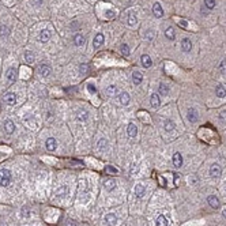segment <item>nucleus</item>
Returning a JSON list of instances; mask_svg holds the SVG:
<instances>
[{"label": "nucleus", "mask_w": 226, "mask_h": 226, "mask_svg": "<svg viewBox=\"0 0 226 226\" xmlns=\"http://www.w3.org/2000/svg\"><path fill=\"white\" fill-rule=\"evenodd\" d=\"M168 93H169V87L166 86V84L161 83L160 84V94L161 95H168Z\"/></svg>", "instance_id": "obj_29"}, {"label": "nucleus", "mask_w": 226, "mask_h": 226, "mask_svg": "<svg viewBox=\"0 0 226 226\" xmlns=\"http://www.w3.org/2000/svg\"><path fill=\"white\" fill-rule=\"evenodd\" d=\"M106 16H108V18H112V16H114V13H113V11H110V10H108L106 11Z\"/></svg>", "instance_id": "obj_41"}, {"label": "nucleus", "mask_w": 226, "mask_h": 226, "mask_svg": "<svg viewBox=\"0 0 226 226\" xmlns=\"http://www.w3.org/2000/svg\"><path fill=\"white\" fill-rule=\"evenodd\" d=\"M7 33H8L7 27H4V26H3V27L0 29V36H3V34H7Z\"/></svg>", "instance_id": "obj_40"}, {"label": "nucleus", "mask_w": 226, "mask_h": 226, "mask_svg": "<svg viewBox=\"0 0 226 226\" xmlns=\"http://www.w3.org/2000/svg\"><path fill=\"white\" fill-rule=\"evenodd\" d=\"M188 120H189V123H196L199 120V114L198 112H196V109H193V108H191V109L188 110Z\"/></svg>", "instance_id": "obj_7"}, {"label": "nucleus", "mask_w": 226, "mask_h": 226, "mask_svg": "<svg viewBox=\"0 0 226 226\" xmlns=\"http://www.w3.org/2000/svg\"><path fill=\"white\" fill-rule=\"evenodd\" d=\"M204 4H206L207 8H214L215 7V0H204Z\"/></svg>", "instance_id": "obj_34"}, {"label": "nucleus", "mask_w": 226, "mask_h": 226, "mask_svg": "<svg viewBox=\"0 0 226 226\" xmlns=\"http://www.w3.org/2000/svg\"><path fill=\"white\" fill-rule=\"evenodd\" d=\"M152 14H154L157 18H161V16L163 15V10H162L160 3H155V4L152 5Z\"/></svg>", "instance_id": "obj_8"}, {"label": "nucleus", "mask_w": 226, "mask_h": 226, "mask_svg": "<svg viewBox=\"0 0 226 226\" xmlns=\"http://www.w3.org/2000/svg\"><path fill=\"white\" fill-rule=\"evenodd\" d=\"M38 74L41 76H48L51 74V67L46 66V64H40L38 66Z\"/></svg>", "instance_id": "obj_4"}, {"label": "nucleus", "mask_w": 226, "mask_h": 226, "mask_svg": "<svg viewBox=\"0 0 226 226\" xmlns=\"http://www.w3.org/2000/svg\"><path fill=\"white\" fill-rule=\"evenodd\" d=\"M142 81H143L142 74H140L139 71H134V74H132V82H134L135 84H139Z\"/></svg>", "instance_id": "obj_19"}, {"label": "nucleus", "mask_w": 226, "mask_h": 226, "mask_svg": "<svg viewBox=\"0 0 226 226\" xmlns=\"http://www.w3.org/2000/svg\"><path fill=\"white\" fill-rule=\"evenodd\" d=\"M145 193H146V188L142 185V184L135 185V195H136V198H143Z\"/></svg>", "instance_id": "obj_9"}, {"label": "nucleus", "mask_w": 226, "mask_h": 226, "mask_svg": "<svg viewBox=\"0 0 226 226\" xmlns=\"http://www.w3.org/2000/svg\"><path fill=\"white\" fill-rule=\"evenodd\" d=\"M46 149H48L49 151H55L56 150V140L53 139V138H48V139H46Z\"/></svg>", "instance_id": "obj_16"}, {"label": "nucleus", "mask_w": 226, "mask_h": 226, "mask_svg": "<svg viewBox=\"0 0 226 226\" xmlns=\"http://www.w3.org/2000/svg\"><path fill=\"white\" fill-rule=\"evenodd\" d=\"M127 23L130 26H135L138 23V18L135 14H128V18H127Z\"/></svg>", "instance_id": "obj_26"}, {"label": "nucleus", "mask_w": 226, "mask_h": 226, "mask_svg": "<svg viewBox=\"0 0 226 226\" xmlns=\"http://www.w3.org/2000/svg\"><path fill=\"white\" fill-rule=\"evenodd\" d=\"M87 90H89L90 94H95V86L94 84H89V86H87Z\"/></svg>", "instance_id": "obj_38"}, {"label": "nucleus", "mask_w": 226, "mask_h": 226, "mask_svg": "<svg viewBox=\"0 0 226 226\" xmlns=\"http://www.w3.org/2000/svg\"><path fill=\"white\" fill-rule=\"evenodd\" d=\"M74 42L76 46H82L84 44V37L81 36V34H76V36L74 37Z\"/></svg>", "instance_id": "obj_27"}, {"label": "nucleus", "mask_w": 226, "mask_h": 226, "mask_svg": "<svg viewBox=\"0 0 226 226\" xmlns=\"http://www.w3.org/2000/svg\"><path fill=\"white\" fill-rule=\"evenodd\" d=\"M25 59H26V61H27V63H33L36 57H34V53H33V52L26 51V52H25Z\"/></svg>", "instance_id": "obj_28"}, {"label": "nucleus", "mask_w": 226, "mask_h": 226, "mask_svg": "<svg viewBox=\"0 0 226 226\" xmlns=\"http://www.w3.org/2000/svg\"><path fill=\"white\" fill-rule=\"evenodd\" d=\"M117 99H119V102L121 105H128V104H130V94H128L127 91H123V93H120V94H119Z\"/></svg>", "instance_id": "obj_3"}, {"label": "nucleus", "mask_w": 226, "mask_h": 226, "mask_svg": "<svg viewBox=\"0 0 226 226\" xmlns=\"http://www.w3.org/2000/svg\"><path fill=\"white\" fill-rule=\"evenodd\" d=\"M49 38H51V31H49L48 29L41 30V33H40V41L41 42H48Z\"/></svg>", "instance_id": "obj_10"}, {"label": "nucleus", "mask_w": 226, "mask_h": 226, "mask_svg": "<svg viewBox=\"0 0 226 226\" xmlns=\"http://www.w3.org/2000/svg\"><path fill=\"white\" fill-rule=\"evenodd\" d=\"M222 214H224V215H225V218H226V208H225V210H222Z\"/></svg>", "instance_id": "obj_44"}, {"label": "nucleus", "mask_w": 226, "mask_h": 226, "mask_svg": "<svg viewBox=\"0 0 226 226\" xmlns=\"http://www.w3.org/2000/svg\"><path fill=\"white\" fill-rule=\"evenodd\" d=\"M116 91H117V87H116V86H113V84L108 86V89H106L108 95H114V94H116Z\"/></svg>", "instance_id": "obj_31"}, {"label": "nucleus", "mask_w": 226, "mask_h": 226, "mask_svg": "<svg viewBox=\"0 0 226 226\" xmlns=\"http://www.w3.org/2000/svg\"><path fill=\"white\" fill-rule=\"evenodd\" d=\"M120 51H121V53L124 55V56H128V55H130V48H128L127 44H123V45H121V49H120Z\"/></svg>", "instance_id": "obj_32"}, {"label": "nucleus", "mask_w": 226, "mask_h": 226, "mask_svg": "<svg viewBox=\"0 0 226 226\" xmlns=\"http://www.w3.org/2000/svg\"><path fill=\"white\" fill-rule=\"evenodd\" d=\"M165 36H166V38H168V40L173 41V40H174V37H176L174 29H173V27H168V29L165 30Z\"/></svg>", "instance_id": "obj_24"}, {"label": "nucleus", "mask_w": 226, "mask_h": 226, "mask_svg": "<svg viewBox=\"0 0 226 226\" xmlns=\"http://www.w3.org/2000/svg\"><path fill=\"white\" fill-rule=\"evenodd\" d=\"M180 23H181L183 27H187V22H185V20H180Z\"/></svg>", "instance_id": "obj_43"}, {"label": "nucleus", "mask_w": 226, "mask_h": 226, "mask_svg": "<svg viewBox=\"0 0 226 226\" xmlns=\"http://www.w3.org/2000/svg\"><path fill=\"white\" fill-rule=\"evenodd\" d=\"M173 165H174L176 168H180V166L183 165V157H181L180 152H176V154L173 155Z\"/></svg>", "instance_id": "obj_12"}, {"label": "nucleus", "mask_w": 226, "mask_h": 226, "mask_svg": "<svg viewBox=\"0 0 226 226\" xmlns=\"http://www.w3.org/2000/svg\"><path fill=\"white\" fill-rule=\"evenodd\" d=\"M4 101L7 102L8 105H14L16 102V95L14 94V93H7V94L4 95Z\"/></svg>", "instance_id": "obj_14"}, {"label": "nucleus", "mask_w": 226, "mask_h": 226, "mask_svg": "<svg viewBox=\"0 0 226 226\" xmlns=\"http://www.w3.org/2000/svg\"><path fill=\"white\" fill-rule=\"evenodd\" d=\"M215 94H217V97H219V98H224V97H226V89L222 84H219L215 90Z\"/></svg>", "instance_id": "obj_23"}, {"label": "nucleus", "mask_w": 226, "mask_h": 226, "mask_svg": "<svg viewBox=\"0 0 226 226\" xmlns=\"http://www.w3.org/2000/svg\"><path fill=\"white\" fill-rule=\"evenodd\" d=\"M105 173H110V174H117L119 173V170L116 168H113V166H106L105 168Z\"/></svg>", "instance_id": "obj_33"}, {"label": "nucleus", "mask_w": 226, "mask_h": 226, "mask_svg": "<svg viewBox=\"0 0 226 226\" xmlns=\"http://www.w3.org/2000/svg\"><path fill=\"white\" fill-rule=\"evenodd\" d=\"M155 226H168V219H166L163 215H158Z\"/></svg>", "instance_id": "obj_25"}, {"label": "nucleus", "mask_w": 226, "mask_h": 226, "mask_svg": "<svg viewBox=\"0 0 226 226\" xmlns=\"http://www.w3.org/2000/svg\"><path fill=\"white\" fill-rule=\"evenodd\" d=\"M105 221H106V224L108 225H116V222H117V218H116V215L114 214H106L105 215Z\"/></svg>", "instance_id": "obj_18"}, {"label": "nucleus", "mask_w": 226, "mask_h": 226, "mask_svg": "<svg viewBox=\"0 0 226 226\" xmlns=\"http://www.w3.org/2000/svg\"><path fill=\"white\" fill-rule=\"evenodd\" d=\"M221 173H222V169H221V166L218 165V163H214V165H211V168H210V176L213 178H218L219 176H221Z\"/></svg>", "instance_id": "obj_2"}, {"label": "nucleus", "mask_w": 226, "mask_h": 226, "mask_svg": "<svg viewBox=\"0 0 226 226\" xmlns=\"http://www.w3.org/2000/svg\"><path fill=\"white\" fill-rule=\"evenodd\" d=\"M5 76H7V79L10 82L15 81V68H13V67H11V68H8L7 72H5Z\"/></svg>", "instance_id": "obj_22"}, {"label": "nucleus", "mask_w": 226, "mask_h": 226, "mask_svg": "<svg viewBox=\"0 0 226 226\" xmlns=\"http://www.w3.org/2000/svg\"><path fill=\"white\" fill-rule=\"evenodd\" d=\"M219 68H221V71L224 72V74H226V60H222L221 64H219Z\"/></svg>", "instance_id": "obj_37"}, {"label": "nucleus", "mask_w": 226, "mask_h": 226, "mask_svg": "<svg viewBox=\"0 0 226 226\" xmlns=\"http://www.w3.org/2000/svg\"><path fill=\"white\" fill-rule=\"evenodd\" d=\"M181 48H183L184 52H189L191 49H192V42L189 41V38H184V40L181 41Z\"/></svg>", "instance_id": "obj_15"}, {"label": "nucleus", "mask_w": 226, "mask_h": 226, "mask_svg": "<svg viewBox=\"0 0 226 226\" xmlns=\"http://www.w3.org/2000/svg\"><path fill=\"white\" fill-rule=\"evenodd\" d=\"M105 147H106V139H101L98 142V149L99 150H104Z\"/></svg>", "instance_id": "obj_35"}, {"label": "nucleus", "mask_w": 226, "mask_h": 226, "mask_svg": "<svg viewBox=\"0 0 226 226\" xmlns=\"http://www.w3.org/2000/svg\"><path fill=\"white\" fill-rule=\"evenodd\" d=\"M150 102H151V106H152V108H158V106L161 105L160 95H158V94H152L151 98H150Z\"/></svg>", "instance_id": "obj_17"}, {"label": "nucleus", "mask_w": 226, "mask_h": 226, "mask_svg": "<svg viewBox=\"0 0 226 226\" xmlns=\"http://www.w3.org/2000/svg\"><path fill=\"white\" fill-rule=\"evenodd\" d=\"M104 41H105V37H104V34H97V36L94 37V40H93V46L94 48H99V46L104 44Z\"/></svg>", "instance_id": "obj_6"}, {"label": "nucleus", "mask_w": 226, "mask_h": 226, "mask_svg": "<svg viewBox=\"0 0 226 226\" xmlns=\"http://www.w3.org/2000/svg\"><path fill=\"white\" fill-rule=\"evenodd\" d=\"M4 128H5V131H7V134H13V132L15 131V124H14L11 120H7L4 124Z\"/></svg>", "instance_id": "obj_20"}, {"label": "nucleus", "mask_w": 226, "mask_h": 226, "mask_svg": "<svg viewBox=\"0 0 226 226\" xmlns=\"http://www.w3.org/2000/svg\"><path fill=\"white\" fill-rule=\"evenodd\" d=\"M11 180V173L8 169H0V185L7 187Z\"/></svg>", "instance_id": "obj_1"}, {"label": "nucleus", "mask_w": 226, "mask_h": 226, "mask_svg": "<svg viewBox=\"0 0 226 226\" xmlns=\"http://www.w3.org/2000/svg\"><path fill=\"white\" fill-rule=\"evenodd\" d=\"M146 37H147V40H152V38H154V33H152V31H147V33H146Z\"/></svg>", "instance_id": "obj_39"}, {"label": "nucleus", "mask_w": 226, "mask_h": 226, "mask_svg": "<svg viewBox=\"0 0 226 226\" xmlns=\"http://www.w3.org/2000/svg\"><path fill=\"white\" fill-rule=\"evenodd\" d=\"M104 187H105L106 191H113L114 188H116V181H114V178H105Z\"/></svg>", "instance_id": "obj_5"}, {"label": "nucleus", "mask_w": 226, "mask_h": 226, "mask_svg": "<svg viewBox=\"0 0 226 226\" xmlns=\"http://www.w3.org/2000/svg\"><path fill=\"white\" fill-rule=\"evenodd\" d=\"M207 202H208V204H210L213 208H218L219 207V200H218V198H217V196H214V195L208 196Z\"/></svg>", "instance_id": "obj_13"}, {"label": "nucleus", "mask_w": 226, "mask_h": 226, "mask_svg": "<svg viewBox=\"0 0 226 226\" xmlns=\"http://www.w3.org/2000/svg\"><path fill=\"white\" fill-rule=\"evenodd\" d=\"M87 117H89V114H87V112H84V110H83V112H79L78 113V119L79 120H86Z\"/></svg>", "instance_id": "obj_36"}, {"label": "nucleus", "mask_w": 226, "mask_h": 226, "mask_svg": "<svg viewBox=\"0 0 226 226\" xmlns=\"http://www.w3.org/2000/svg\"><path fill=\"white\" fill-rule=\"evenodd\" d=\"M151 64H152L151 59L147 55H143L142 56V66L145 67V68H149V67H151Z\"/></svg>", "instance_id": "obj_21"}, {"label": "nucleus", "mask_w": 226, "mask_h": 226, "mask_svg": "<svg viewBox=\"0 0 226 226\" xmlns=\"http://www.w3.org/2000/svg\"><path fill=\"white\" fill-rule=\"evenodd\" d=\"M81 71L82 72H86L87 71V66H86V64H82V66H81Z\"/></svg>", "instance_id": "obj_42"}, {"label": "nucleus", "mask_w": 226, "mask_h": 226, "mask_svg": "<svg viewBox=\"0 0 226 226\" xmlns=\"http://www.w3.org/2000/svg\"><path fill=\"white\" fill-rule=\"evenodd\" d=\"M127 132H128V136H130V138H135V136H136V134H138L136 125H135L134 123H130V124H128V128H127Z\"/></svg>", "instance_id": "obj_11"}, {"label": "nucleus", "mask_w": 226, "mask_h": 226, "mask_svg": "<svg viewBox=\"0 0 226 226\" xmlns=\"http://www.w3.org/2000/svg\"><path fill=\"white\" fill-rule=\"evenodd\" d=\"M163 127H165L166 131H172L173 128H174V123H173L172 120H166V121H165V125H163Z\"/></svg>", "instance_id": "obj_30"}]
</instances>
